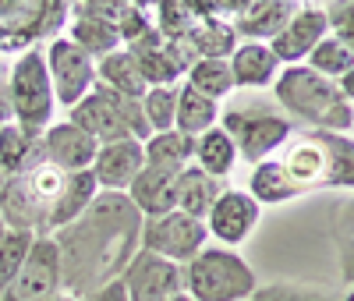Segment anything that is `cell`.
Wrapping results in <instances>:
<instances>
[{"label":"cell","instance_id":"obj_10","mask_svg":"<svg viewBox=\"0 0 354 301\" xmlns=\"http://www.w3.org/2000/svg\"><path fill=\"white\" fill-rule=\"evenodd\" d=\"M43 60H46V71H50V82H53V96H57V107H75L82 103L88 93L96 89V57H88L82 46H75L68 36H53L43 50Z\"/></svg>","mask_w":354,"mask_h":301},{"label":"cell","instance_id":"obj_38","mask_svg":"<svg viewBox=\"0 0 354 301\" xmlns=\"http://www.w3.org/2000/svg\"><path fill=\"white\" fill-rule=\"evenodd\" d=\"M248 4H252V0H209L213 15H234V18H238Z\"/></svg>","mask_w":354,"mask_h":301},{"label":"cell","instance_id":"obj_20","mask_svg":"<svg viewBox=\"0 0 354 301\" xmlns=\"http://www.w3.org/2000/svg\"><path fill=\"white\" fill-rule=\"evenodd\" d=\"M96 195H100V181H96L93 170H71V174H64V185H61L57 202L50 209V234L68 227L71 220H78L85 209L96 202Z\"/></svg>","mask_w":354,"mask_h":301},{"label":"cell","instance_id":"obj_8","mask_svg":"<svg viewBox=\"0 0 354 301\" xmlns=\"http://www.w3.org/2000/svg\"><path fill=\"white\" fill-rule=\"evenodd\" d=\"M64 294V266H61V248H57L53 234H39L28 248L21 269L15 280L0 291V301H50Z\"/></svg>","mask_w":354,"mask_h":301},{"label":"cell","instance_id":"obj_33","mask_svg":"<svg viewBox=\"0 0 354 301\" xmlns=\"http://www.w3.org/2000/svg\"><path fill=\"white\" fill-rule=\"evenodd\" d=\"M142 113L149 131H170L177 117V85H149L142 96Z\"/></svg>","mask_w":354,"mask_h":301},{"label":"cell","instance_id":"obj_39","mask_svg":"<svg viewBox=\"0 0 354 301\" xmlns=\"http://www.w3.org/2000/svg\"><path fill=\"white\" fill-rule=\"evenodd\" d=\"M337 85H340V93L347 96V103L354 107V68H351V71H347V75H344V78H340Z\"/></svg>","mask_w":354,"mask_h":301},{"label":"cell","instance_id":"obj_27","mask_svg":"<svg viewBox=\"0 0 354 301\" xmlns=\"http://www.w3.org/2000/svg\"><path fill=\"white\" fill-rule=\"evenodd\" d=\"M248 301H354V287H319L301 280H277L259 284V291Z\"/></svg>","mask_w":354,"mask_h":301},{"label":"cell","instance_id":"obj_4","mask_svg":"<svg viewBox=\"0 0 354 301\" xmlns=\"http://www.w3.org/2000/svg\"><path fill=\"white\" fill-rule=\"evenodd\" d=\"M255 291V269L227 245H205L192 262H185V294L195 301H248Z\"/></svg>","mask_w":354,"mask_h":301},{"label":"cell","instance_id":"obj_34","mask_svg":"<svg viewBox=\"0 0 354 301\" xmlns=\"http://www.w3.org/2000/svg\"><path fill=\"white\" fill-rule=\"evenodd\" d=\"M36 237H39V234L11 230V227H8L4 237H0V291L15 280V273L21 269V262H25V255H28V248H32Z\"/></svg>","mask_w":354,"mask_h":301},{"label":"cell","instance_id":"obj_14","mask_svg":"<svg viewBox=\"0 0 354 301\" xmlns=\"http://www.w3.org/2000/svg\"><path fill=\"white\" fill-rule=\"evenodd\" d=\"M330 36V21H326V8H298L294 18L270 39V50L277 53V60L283 68L290 64H305V57Z\"/></svg>","mask_w":354,"mask_h":301},{"label":"cell","instance_id":"obj_24","mask_svg":"<svg viewBox=\"0 0 354 301\" xmlns=\"http://www.w3.org/2000/svg\"><path fill=\"white\" fill-rule=\"evenodd\" d=\"M220 125V103L202 96L198 89H192L188 82L177 85V117H174V128L185 131L192 138H198L202 131H209Z\"/></svg>","mask_w":354,"mask_h":301},{"label":"cell","instance_id":"obj_12","mask_svg":"<svg viewBox=\"0 0 354 301\" xmlns=\"http://www.w3.org/2000/svg\"><path fill=\"white\" fill-rule=\"evenodd\" d=\"M121 284H124L128 301H170L177 294H185V266L138 248L135 259L124 266Z\"/></svg>","mask_w":354,"mask_h":301},{"label":"cell","instance_id":"obj_25","mask_svg":"<svg viewBox=\"0 0 354 301\" xmlns=\"http://www.w3.org/2000/svg\"><path fill=\"white\" fill-rule=\"evenodd\" d=\"M238 160H241L238 156V145H234V138L220 125L209 128V131H202L195 138V167L205 170L209 177H216V181L230 177V170H234V163H238Z\"/></svg>","mask_w":354,"mask_h":301},{"label":"cell","instance_id":"obj_29","mask_svg":"<svg viewBox=\"0 0 354 301\" xmlns=\"http://www.w3.org/2000/svg\"><path fill=\"white\" fill-rule=\"evenodd\" d=\"M330 237H333V248H337L340 284L354 287V192L337 202L333 224H330Z\"/></svg>","mask_w":354,"mask_h":301},{"label":"cell","instance_id":"obj_5","mask_svg":"<svg viewBox=\"0 0 354 301\" xmlns=\"http://www.w3.org/2000/svg\"><path fill=\"white\" fill-rule=\"evenodd\" d=\"M68 120L78 125L82 131H88L100 145L103 142H121V138L145 142L153 135L149 125H145L142 100H128L121 93H113V89L103 85V82H96L93 93L68 110Z\"/></svg>","mask_w":354,"mask_h":301},{"label":"cell","instance_id":"obj_9","mask_svg":"<svg viewBox=\"0 0 354 301\" xmlns=\"http://www.w3.org/2000/svg\"><path fill=\"white\" fill-rule=\"evenodd\" d=\"M71 0H0V50L28 46L64 25Z\"/></svg>","mask_w":354,"mask_h":301},{"label":"cell","instance_id":"obj_13","mask_svg":"<svg viewBox=\"0 0 354 301\" xmlns=\"http://www.w3.org/2000/svg\"><path fill=\"white\" fill-rule=\"evenodd\" d=\"M259 217H262V206L241 192V188H223L205 217V227H209V237H216V245H227V248H238L241 241L259 227Z\"/></svg>","mask_w":354,"mask_h":301},{"label":"cell","instance_id":"obj_7","mask_svg":"<svg viewBox=\"0 0 354 301\" xmlns=\"http://www.w3.org/2000/svg\"><path fill=\"white\" fill-rule=\"evenodd\" d=\"M220 128L234 138L238 145V156L245 163H262L277 156L280 149L287 145V138L294 135V125L290 117L273 110V107H259V110H248V107H230L227 113H220Z\"/></svg>","mask_w":354,"mask_h":301},{"label":"cell","instance_id":"obj_30","mask_svg":"<svg viewBox=\"0 0 354 301\" xmlns=\"http://www.w3.org/2000/svg\"><path fill=\"white\" fill-rule=\"evenodd\" d=\"M185 82L192 85V89H198L202 96H209V100H227L234 89V75H230V64L223 57H198V60H192V68L185 71Z\"/></svg>","mask_w":354,"mask_h":301},{"label":"cell","instance_id":"obj_23","mask_svg":"<svg viewBox=\"0 0 354 301\" xmlns=\"http://www.w3.org/2000/svg\"><path fill=\"white\" fill-rule=\"evenodd\" d=\"M96 78H100L103 85H110L113 93L128 96V100H142L145 89H149V82L142 78V68H138V60H135V53H131L128 46L100 57V60H96Z\"/></svg>","mask_w":354,"mask_h":301},{"label":"cell","instance_id":"obj_36","mask_svg":"<svg viewBox=\"0 0 354 301\" xmlns=\"http://www.w3.org/2000/svg\"><path fill=\"white\" fill-rule=\"evenodd\" d=\"M78 301H128V294H124V284H121V280H110V284H103V287H96V291L82 294Z\"/></svg>","mask_w":354,"mask_h":301},{"label":"cell","instance_id":"obj_16","mask_svg":"<svg viewBox=\"0 0 354 301\" xmlns=\"http://www.w3.org/2000/svg\"><path fill=\"white\" fill-rule=\"evenodd\" d=\"M142 167H145V153H142L138 138L103 142L96 160H93V174L100 181V192H128Z\"/></svg>","mask_w":354,"mask_h":301},{"label":"cell","instance_id":"obj_37","mask_svg":"<svg viewBox=\"0 0 354 301\" xmlns=\"http://www.w3.org/2000/svg\"><path fill=\"white\" fill-rule=\"evenodd\" d=\"M11 68L0 64V125H11Z\"/></svg>","mask_w":354,"mask_h":301},{"label":"cell","instance_id":"obj_42","mask_svg":"<svg viewBox=\"0 0 354 301\" xmlns=\"http://www.w3.org/2000/svg\"><path fill=\"white\" fill-rule=\"evenodd\" d=\"M8 234V224H4V217H0V237H4Z\"/></svg>","mask_w":354,"mask_h":301},{"label":"cell","instance_id":"obj_26","mask_svg":"<svg viewBox=\"0 0 354 301\" xmlns=\"http://www.w3.org/2000/svg\"><path fill=\"white\" fill-rule=\"evenodd\" d=\"M142 153H145V163L153 167H174V170H185L195 163V138L185 135V131H153L149 138L142 142Z\"/></svg>","mask_w":354,"mask_h":301},{"label":"cell","instance_id":"obj_2","mask_svg":"<svg viewBox=\"0 0 354 301\" xmlns=\"http://www.w3.org/2000/svg\"><path fill=\"white\" fill-rule=\"evenodd\" d=\"M277 163L287 177L294 199L319 188L354 192V135L351 131H294L277 153Z\"/></svg>","mask_w":354,"mask_h":301},{"label":"cell","instance_id":"obj_19","mask_svg":"<svg viewBox=\"0 0 354 301\" xmlns=\"http://www.w3.org/2000/svg\"><path fill=\"white\" fill-rule=\"evenodd\" d=\"M298 4L294 0H252V4L234 18V33L248 43H270L280 28L294 18Z\"/></svg>","mask_w":354,"mask_h":301},{"label":"cell","instance_id":"obj_15","mask_svg":"<svg viewBox=\"0 0 354 301\" xmlns=\"http://www.w3.org/2000/svg\"><path fill=\"white\" fill-rule=\"evenodd\" d=\"M39 145H43V156L61 167V170H93V160L100 153V142L82 131L71 120H61V125H50L43 135H39Z\"/></svg>","mask_w":354,"mask_h":301},{"label":"cell","instance_id":"obj_28","mask_svg":"<svg viewBox=\"0 0 354 301\" xmlns=\"http://www.w3.org/2000/svg\"><path fill=\"white\" fill-rule=\"evenodd\" d=\"M43 156V145L36 135H28L25 128H18L15 120L11 125H0V174L11 177L21 174L28 163H36Z\"/></svg>","mask_w":354,"mask_h":301},{"label":"cell","instance_id":"obj_17","mask_svg":"<svg viewBox=\"0 0 354 301\" xmlns=\"http://www.w3.org/2000/svg\"><path fill=\"white\" fill-rule=\"evenodd\" d=\"M227 64H230V75H234L238 89H266V85L273 89V82L283 68L277 53L270 50V43H248V39L234 46Z\"/></svg>","mask_w":354,"mask_h":301},{"label":"cell","instance_id":"obj_1","mask_svg":"<svg viewBox=\"0 0 354 301\" xmlns=\"http://www.w3.org/2000/svg\"><path fill=\"white\" fill-rule=\"evenodd\" d=\"M145 217L128 192H100L78 220L53 230L64 266V291L82 298L110 280H121L124 266L142 248Z\"/></svg>","mask_w":354,"mask_h":301},{"label":"cell","instance_id":"obj_11","mask_svg":"<svg viewBox=\"0 0 354 301\" xmlns=\"http://www.w3.org/2000/svg\"><path fill=\"white\" fill-rule=\"evenodd\" d=\"M205 241H209V227L205 220H195V217H185L170 209V213H160V217H145L142 224V248L153 252V255H163L177 266L192 262Z\"/></svg>","mask_w":354,"mask_h":301},{"label":"cell","instance_id":"obj_3","mask_svg":"<svg viewBox=\"0 0 354 301\" xmlns=\"http://www.w3.org/2000/svg\"><path fill=\"white\" fill-rule=\"evenodd\" d=\"M273 96L283 113L298 117L301 125L319 131H351L354 128V107L340 93L333 78L315 75L308 64L280 68L273 82Z\"/></svg>","mask_w":354,"mask_h":301},{"label":"cell","instance_id":"obj_18","mask_svg":"<svg viewBox=\"0 0 354 301\" xmlns=\"http://www.w3.org/2000/svg\"><path fill=\"white\" fill-rule=\"evenodd\" d=\"M177 174H181V170L153 167V163H145L138 170V177L131 181V188H128V199L135 202V209L142 217H160V213H170V209H174Z\"/></svg>","mask_w":354,"mask_h":301},{"label":"cell","instance_id":"obj_21","mask_svg":"<svg viewBox=\"0 0 354 301\" xmlns=\"http://www.w3.org/2000/svg\"><path fill=\"white\" fill-rule=\"evenodd\" d=\"M220 181L209 177L205 170H198L195 163L185 167L181 174H177V188H174V209L185 217H195V220H205L209 217V209L220 195Z\"/></svg>","mask_w":354,"mask_h":301},{"label":"cell","instance_id":"obj_32","mask_svg":"<svg viewBox=\"0 0 354 301\" xmlns=\"http://www.w3.org/2000/svg\"><path fill=\"white\" fill-rule=\"evenodd\" d=\"M305 64L315 71V75H322V78H333V82H340L351 68H354V53L340 43V39H333V36H326L322 39L308 57H305Z\"/></svg>","mask_w":354,"mask_h":301},{"label":"cell","instance_id":"obj_40","mask_svg":"<svg viewBox=\"0 0 354 301\" xmlns=\"http://www.w3.org/2000/svg\"><path fill=\"white\" fill-rule=\"evenodd\" d=\"M50 301H78V298H75V294H68V291H64V294H57V298H50Z\"/></svg>","mask_w":354,"mask_h":301},{"label":"cell","instance_id":"obj_41","mask_svg":"<svg viewBox=\"0 0 354 301\" xmlns=\"http://www.w3.org/2000/svg\"><path fill=\"white\" fill-rule=\"evenodd\" d=\"M170 301H195L192 294H177V298H170Z\"/></svg>","mask_w":354,"mask_h":301},{"label":"cell","instance_id":"obj_22","mask_svg":"<svg viewBox=\"0 0 354 301\" xmlns=\"http://www.w3.org/2000/svg\"><path fill=\"white\" fill-rule=\"evenodd\" d=\"M68 39H71L75 46H82L88 57H106V53H113V50L124 46L113 18L85 15V11H78V15L68 21Z\"/></svg>","mask_w":354,"mask_h":301},{"label":"cell","instance_id":"obj_31","mask_svg":"<svg viewBox=\"0 0 354 301\" xmlns=\"http://www.w3.org/2000/svg\"><path fill=\"white\" fill-rule=\"evenodd\" d=\"M188 50L198 57H230L234 46H238V33H234V25H223V21H205L202 28H192V36L185 39Z\"/></svg>","mask_w":354,"mask_h":301},{"label":"cell","instance_id":"obj_35","mask_svg":"<svg viewBox=\"0 0 354 301\" xmlns=\"http://www.w3.org/2000/svg\"><path fill=\"white\" fill-rule=\"evenodd\" d=\"M326 21H330V36L354 53V0H330Z\"/></svg>","mask_w":354,"mask_h":301},{"label":"cell","instance_id":"obj_6","mask_svg":"<svg viewBox=\"0 0 354 301\" xmlns=\"http://www.w3.org/2000/svg\"><path fill=\"white\" fill-rule=\"evenodd\" d=\"M11 113H15V125L36 138L53 125L57 96H53V82L46 71L43 50L36 46L21 50L11 64Z\"/></svg>","mask_w":354,"mask_h":301}]
</instances>
